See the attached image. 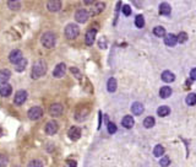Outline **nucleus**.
I'll list each match as a JSON object with an SVG mask.
<instances>
[{
  "instance_id": "f704fd0d",
  "label": "nucleus",
  "mask_w": 196,
  "mask_h": 167,
  "mask_svg": "<svg viewBox=\"0 0 196 167\" xmlns=\"http://www.w3.org/2000/svg\"><path fill=\"white\" fill-rule=\"evenodd\" d=\"M107 129H108V133L109 134H114L117 133V125L112 122H108L107 123Z\"/></svg>"
},
{
  "instance_id": "7c9ffc66",
  "label": "nucleus",
  "mask_w": 196,
  "mask_h": 167,
  "mask_svg": "<svg viewBox=\"0 0 196 167\" xmlns=\"http://www.w3.org/2000/svg\"><path fill=\"white\" fill-rule=\"evenodd\" d=\"M185 102H186V104H189V106H195L196 94H189V95L186 96V99H185Z\"/></svg>"
},
{
  "instance_id": "1a4fd4ad",
  "label": "nucleus",
  "mask_w": 196,
  "mask_h": 167,
  "mask_svg": "<svg viewBox=\"0 0 196 167\" xmlns=\"http://www.w3.org/2000/svg\"><path fill=\"white\" fill-rule=\"evenodd\" d=\"M22 58H23V57H22V52H21L20 49H14V51L9 54V62L12 63V64L19 63Z\"/></svg>"
},
{
  "instance_id": "a19ab883",
  "label": "nucleus",
  "mask_w": 196,
  "mask_h": 167,
  "mask_svg": "<svg viewBox=\"0 0 196 167\" xmlns=\"http://www.w3.org/2000/svg\"><path fill=\"white\" fill-rule=\"evenodd\" d=\"M190 77L193 80H196V68H194L191 71H190Z\"/></svg>"
},
{
  "instance_id": "a878e982",
  "label": "nucleus",
  "mask_w": 196,
  "mask_h": 167,
  "mask_svg": "<svg viewBox=\"0 0 196 167\" xmlns=\"http://www.w3.org/2000/svg\"><path fill=\"white\" fill-rule=\"evenodd\" d=\"M172 95V89L169 86H163L161 90H160V96L162 99H168L169 96Z\"/></svg>"
},
{
  "instance_id": "f3484780",
  "label": "nucleus",
  "mask_w": 196,
  "mask_h": 167,
  "mask_svg": "<svg viewBox=\"0 0 196 167\" xmlns=\"http://www.w3.org/2000/svg\"><path fill=\"white\" fill-rule=\"evenodd\" d=\"M164 43L168 46V47H174L177 43H178V39H177V36L173 33L165 34L164 37Z\"/></svg>"
},
{
  "instance_id": "7ed1b4c3",
  "label": "nucleus",
  "mask_w": 196,
  "mask_h": 167,
  "mask_svg": "<svg viewBox=\"0 0 196 167\" xmlns=\"http://www.w3.org/2000/svg\"><path fill=\"white\" fill-rule=\"evenodd\" d=\"M65 37L67 39H75L80 34V29L76 24H69L65 27Z\"/></svg>"
},
{
  "instance_id": "c9c22d12",
  "label": "nucleus",
  "mask_w": 196,
  "mask_h": 167,
  "mask_svg": "<svg viewBox=\"0 0 196 167\" xmlns=\"http://www.w3.org/2000/svg\"><path fill=\"white\" fill-rule=\"evenodd\" d=\"M27 167H43V164L39 160H32V161L28 162Z\"/></svg>"
},
{
  "instance_id": "4c0bfd02",
  "label": "nucleus",
  "mask_w": 196,
  "mask_h": 167,
  "mask_svg": "<svg viewBox=\"0 0 196 167\" xmlns=\"http://www.w3.org/2000/svg\"><path fill=\"white\" fill-rule=\"evenodd\" d=\"M123 14L125 15V16H130L131 15V7H130V5H124L123 6Z\"/></svg>"
},
{
  "instance_id": "dca6fc26",
  "label": "nucleus",
  "mask_w": 196,
  "mask_h": 167,
  "mask_svg": "<svg viewBox=\"0 0 196 167\" xmlns=\"http://www.w3.org/2000/svg\"><path fill=\"white\" fill-rule=\"evenodd\" d=\"M104 7H105V4H104V2L97 1V2L92 6V9H91V15L96 16V15H98V14H100V12L104 10Z\"/></svg>"
},
{
  "instance_id": "ddd939ff",
  "label": "nucleus",
  "mask_w": 196,
  "mask_h": 167,
  "mask_svg": "<svg viewBox=\"0 0 196 167\" xmlns=\"http://www.w3.org/2000/svg\"><path fill=\"white\" fill-rule=\"evenodd\" d=\"M67 135H69V138H70L71 140L76 141V140H79L80 136H81V129H80L79 127H75V125H74V127H71V128L69 129Z\"/></svg>"
},
{
  "instance_id": "2eb2a0df",
  "label": "nucleus",
  "mask_w": 196,
  "mask_h": 167,
  "mask_svg": "<svg viewBox=\"0 0 196 167\" xmlns=\"http://www.w3.org/2000/svg\"><path fill=\"white\" fill-rule=\"evenodd\" d=\"M12 92V87L11 85H9L7 82L6 84H0V96L2 97H9Z\"/></svg>"
},
{
  "instance_id": "39448f33",
  "label": "nucleus",
  "mask_w": 196,
  "mask_h": 167,
  "mask_svg": "<svg viewBox=\"0 0 196 167\" xmlns=\"http://www.w3.org/2000/svg\"><path fill=\"white\" fill-rule=\"evenodd\" d=\"M88 17H90V14H88V11L85 10V9H79V10L76 11V14H75V20H76L79 24H85V22H87Z\"/></svg>"
},
{
  "instance_id": "e433bc0d",
  "label": "nucleus",
  "mask_w": 196,
  "mask_h": 167,
  "mask_svg": "<svg viewBox=\"0 0 196 167\" xmlns=\"http://www.w3.org/2000/svg\"><path fill=\"white\" fill-rule=\"evenodd\" d=\"M169 164H170L169 157H168V156H162V159L160 160V165H161L162 167H167Z\"/></svg>"
},
{
  "instance_id": "58836bf2",
  "label": "nucleus",
  "mask_w": 196,
  "mask_h": 167,
  "mask_svg": "<svg viewBox=\"0 0 196 167\" xmlns=\"http://www.w3.org/2000/svg\"><path fill=\"white\" fill-rule=\"evenodd\" d=\"M98 46H99V48H102V49L107 48V42H105V38H100V39L98 41Z\"/></svg>"
},
{
  "instance_id": "6e6552de",
  "label": "nucleus",
  "mask_w": 196,
  "mask_h": 167,
  "mask_svg": "<svg viewBox=\"0 0 196 167\" xmlns=\"http://www.w3.org/2000/svg\"><path fill=\"white\" fill-rule=\"evenodd\" d=\"M47 9L50 12H58L62 9V0H48Z\"/></svg>"
},
{
  "instance_id": "2f4dec72",
  "label": "nucleus",
  "mask_w": 196,
  "mask_h": 167,
  "mask_svg": "<svg viewBox=\"0 0 196 167\" xmlns=\"http://www.w3.org/2000/svg\"><path fill=\"white\" fill-rule=\"evenodd\" d=\"M153 33L157 37H163V36H165V30L162 26H157V27L153 29Z\"/></svg>"
},
{
  "instance_id": "9d476101",
  "label": "nucleus",
  "mask_w": 196,
  "mask_h": 167,
  "mask_svg": "<svg viewBox=\"0 0 196 167\" xmlns=\"http://www.w3.org/2000/svg\"><path fill=\"white\" fill-rule=\"evenodd\" d=\"M65 74H66V65L64 63H59L57 67L54 68V70H53V76L58 77V79L63 77Z\"/></svg>"
},
{
  "instance_id": "6ab92c4d",
  "label": "nucleus",
  "mask_w": 196,
  "mask_h": 167,
  "mask_svg": "<svg viewBox=\"0 0 196 167\" xmlns=\"http://www.w3.org/2000/svg\"><path fill=\"white\" fill-rule=\"evenodd\" d=\"M143 106H142V103H140V102H134L132 103V106H131V112L135 114V116H140V114H142V112H143Z\"/></svg>"
},
{
  "instance_id": "a211bd4d",
  "label": "nucleus",
  "mask_w": 196,
  "mask_h": 167,
  "mask_svg": "<svg viewBox=\"0 0 196 167\" xmlns=\"http://www.w3.org/2000/svg\"><path fill=\"white\" fill-rule=\"evenodd\" d=\"M134 124H135V121H134V118L131 116H125L121 119V125L124 128H126V129H131L134 127Z\"/></svg>"
},
{
  "instance_id": "20e7f679",
  "label": "nucleus",
  "mask_w": 196,
  "mask_h": 167,
  "mask_svg": "<svg viewBox=\"0 0 196 167\" xmlns=\"http://www.w3.org/2000/svg\"><path fill=\"white\" fill-rule=\"evenodd\" d=\"M27 116H28V118H30L31 121H37V119L42 118V116H43V109H42L39 106H33V107H31V108L28 109Z\"/></svg>"
},
{
  "instance_id": "79ce46f5",
  "label": "nucleus",
  "mask_w": 196,
  "mask_h": 167,
  "mask_svg": "<svg viewBox=\"0 0 196 167\" xmlns=\"http://www.w3.org/2000/svg\"><path fill=\"white\" fill-rule=\"evenodd\" d=\"M95 1H97V0H83V2H85L86 5H91V4H93Z\"/></svg>"
},
{
  "instance_id": "5701e85b",
  "label": "nucleus",
  "mask_w": 196,
  "mask_h": 167,
  "mask_svg": "<svg viewBox=\"0 0 196 167\" xmlns=\"http://www.w3.org/2000/svg\"><path fill=\"white\" fill-rule=\"evenodd\" d=\"M117 86H118L117 80H115L114 77H110V79L108 80V82H107V90H108L109 92H115Z\"/></svg>"
},
{
  "instance_id": "f257e3e1",
  "label": "nucleus",
  "mask_w": 196,
  "mask_h": 167,
  "mask_svg": "<svg viewBox=\"0 0 196 167\" xmlns=\"http://www.w3.org/2000/svg\"><path fill=\"white\" fill-rule=\"evenodd\" d=\"M47 73V63L43 59H38L34 62L32 65V71H31V76L33 80H37L42 76H44Z\"/></svg>"
},
{
  "instance_id": "4468645a",
  "label": "nucleus",
  "mask_w": 196,
  "mask_h": 167,
  "mask_svg": "<svg viewBox=\"0 0 196 167\" xmlns=\"http://www.w3.org/2000/svg\"><path fill=\"white\" fill-rule=\"evenodd\" d=\"M88 113H90V109H88V108H80V109H77V112L75 113V119L79 121V122H82V121H85V119L87 118Z\"/></svg>"
},
{
  "instance_id": "9b49d317",
  "label": "nucleus",
  "mask_w": 196,
  "mask_h": 167,
  "mask_svg": "<svg viewBox=\"0 0 196 167\" xmlns=\"http://www.w3.org/2000/svg\"><path fill=\"white\" fill-rule=\"evenodd\" d=\"M58 129H59V125H58V123H57L55 121H49V122L45 124V133L48 134V135H54V134H57Z\"/></svg>"
},
{
  "instance_id": "37998d69",
  "label": "nucleus",
  "mask_w": 196,
  "mask_h": 167,
  "mask_svg": "<svg viewBox=\"0 0 196 167\" xmlns=\"http://www.w3.org/2000/svg\"><path fill=\"white\" fill-rule=\"evenodd\" d=\"M0 134H1V130H0Z\"/></svg>"
},
{
  "instance_id": "c756f323",
  "label": "nucleus",
  "mask_w": 196,
  "mask_h": 167,
  "mask_svg": "<svg viewBox=\"0 0 196 167\" xmlns=\"http://www.w3.org/2000/svg\"><path fill=\"white\" fill-rule=\"evenodd\" d=\"M135 25H136V27H138V29H142V27L145 26V19H143L142 15H137V16L135 17Z\"/></svg>"
},
{
  "instance_id": "aec40b11",
  "label": "nucleus",
  "mask_w": 196,
  "mask_h": 167,
  "mask_svg": "<svg viewBox=\"0 0 196 167\" xmlns=\"http://www.w3.org/2000/svg\"><path fill=\"white\" fill-rule=\"evenodd\" d=\"M161 77H162V80H163L164 82H173L175 80V75L172 71H169V70L163 71L162 75H161Z\"/></svg>"
},
{
  "instance_id": "cd10ccee",
  "label": "nucleus",
  "mask_w": 196,
  "mask_h": 167,
  "mask_svg": "<svg viewBox=\"0 0 196 167\" xmlns=\"http://www.w3.org/2000/svg\"><path fill=\"white\" fill-rule=\"evenodd\" d=\"M155 124H156V121H155V118H153V117H146V118H145V121H143V127H145V128H147V129L152 128Z\"/></svg>"
},
{
  "instance_id": "f8f14e48",
  "label": "nucleus",
  "mask_w": 196,
  "mask_h": 167,
  "mask_svg": "<svg viewBox=\"0 0 196 167\" xmlns=\"http://www.w3.org/2000/svg\"><path fill=\"white\" fill-rule=\"evenodd\" d=\"M96 34H97V31L95 29H90L87 32H86V36H85V42L87 46H92L96 41Z\"/></svg>"
},
{
  "instance_id": "473e14b6",
  "label": "nucleus",
  "mask_w": 196,
  "mask_h": 167,
  "mask_svg": "<svg viewBox=\"0 0 196 167\" xmlns=\"http://www.w3.org/2000/svg\"><path fill=\"white\" fill-rule=\"evenodd\" d=\"M177 39H178L179 43H185L188 41V33L186 32H180L177 36Z\"/></svg>"
},
{
  "instance_id": "393cba45",
  "label": "nucleus",
  "mask_w": 196,
  "mask_h": 167,
  "mask_svg": "<svg viewBox=\"0 0 196 167\" xmlns=\"http://www.w3.org/2000/svg\"><path fill=\"white\" fill-rule=\"evenodd\" d=\"M170 5L168 2H162L160 5V14L161 15H169L170 14Z\"/></svg>"
},
{
  "instance_id": "72a5a7b5",
  "label": "nucleus",
  "mask_w": 196,
  "mask_h": 167,
  "mask_svg": "<svg viewBox=\"0 0 196 167\" xmlns=\"http://www.w3.org/2000/svg\"><path fill=\"white\" fill-rule=\"evenodd\" d=\"M9 165V157L6 155L0 154V167H6Z\"/></svg>"
},
{
  "instance_id": "f03ea898",
  "label": "nucleus",
  "mask_w": 196,
  "mask_h": 167,
  "mask_svg": "<svg viewBox=\"0 0 196 167\" xmlns=\"http://www.w3.org/2000/svg\"><path fill=\"white\" fill-rule=\"evenodd\" d=\"M40 43H42V46L44 48H48V49L54 48L55 43H57V37L52 31H48V32L43 33L42 38H40Z\"/></svg>"
},
{
  "instance_id": "0eeeda50",
  "label": "nucleus",
  "mask_w": 196,
  "mask_h": 167,
  "mask_svg": "<svg viewBox=\"0 0 196 167\" xmlns=\"http://www.w3.org/2000/svg\"><path fill=\"white\" fill-rule=\"evenodd\" d=\"M64 112V107L60 103H53L49 107V114L52 117H60Z\"/></svg>"
},
{
  "instance_id": "bb28decb",
  "label": "nucleus",
  "mask_w": 196,
  "mask_h": 167,
  "mask_svg": "<svg viewBox=\"0 0 196 167\" xmlns=\"http://www.w3.org/2000/svg\"><path fill=\"white\" fill-rule=\"evenodd\" d=\"M169 113H170V109H169L168 106H161V107L157 109V114H158L160 117H167Z\"/></svg>"
},
{
  "instance_id": "b1692460",
  "label": "nucleus",
  "mask_w": 196,
  "mask_h": 167,
  "mask_svg": "<svg viewBox=\"0 0 196 167\" xmlns=\"http://www.w3.org/2000/svg\"><path fill=\"white\" fill-rule=\"evenodd\" d=\"M15 65H16L15 69H16L17 73H22V71H25V69L27 67V60H26L25 58H22V59H21L19 63H16Z\"/></svg>"
},
{
  "instance_id": "412c9836",
  "label": "nucleus",
  "mask_w": 196,
  "mask_h": 167,
  "mask_svg": "<svg viewBox=\"0 0 196 167\" xmlns=\"http://www.w3.org/2000/svg\"><path fill=\"white\" fill-rule=\"evenodd\" d=\"M10 76H11L10 70H7V69L0 70V84H6L10 80Z\"/></svg>"
},
{
  "instance_id": "423d86ee",
  "label": "nucleus",
  "mask_w": 196,
  "mask_h": 167,
  "mask_svg": "<svg viewBox=\"0 0 196 167\" xmlns=\"http://www.w3.org/2000/svg\"><path fill=\"white\" fill-rule=\"evenodd\" d=\"M27 91H25V90H20V91H17L16 92V95H15V97H14V103L16 104V106H21V104H23L26 100H27Z\"/></svg>"
},
{
  "instance_id": "4be33fe9",
  "label": "nucleus",
  "mask_w": 196,
  "mask_h": 167,
  "mask_svg": "<svg viewBox=\"0 0 196 167\" xmlns=\"http://www.w3.org/2000/svg\"><path fill=\"white\" fill-rule=\"evenodd\" d=\"M7 7L11 11H19L21 9V2L20 0H7Z\"/></svg>"
},
{
  "instance_id": "c85d7f7f",
  "label": "nucleus",
  "mask_w": 196,
  "mask_h": 167,
  "mask_svg": "<svg viewBox=\"0 0 196 167\" xmlns=\"http://www.w3.org/2000/svg\"><path fill=\"white\" fill-rule=\"evenodd\" d=\"M164 154V147L162 145H156L153 149V155L156 157H162V155Z\"/></svg>"
},
{
  "instance_id": "ea45409f",
  "label": "nucleus",
  "mask_w": 196,
  "mask_h": 167,
  "mask_svg": "<svg viewBox=\"0 0 196 167\" xmlns=\"http://www.w3.org/2000/svg\"><path fill=\"white\" fill-rule=\"evenodd\" d=\"M70 70H71V73L75 75V77H77V79H80V77H81V74H80V71H79L76 68H71Z\"/></svg>"
}]
</instances>
